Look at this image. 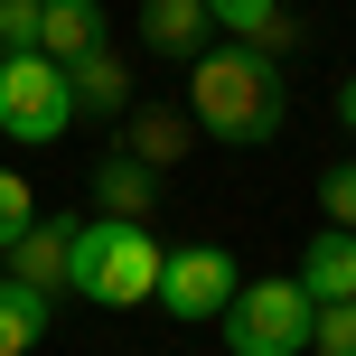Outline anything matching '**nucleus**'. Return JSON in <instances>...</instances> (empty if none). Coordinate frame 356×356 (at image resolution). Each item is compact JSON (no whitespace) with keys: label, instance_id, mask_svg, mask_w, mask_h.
<instances>
[{"label":"nucleus","instance_id":"obj_1","mask_svg":"<svg viewBox=\"0 0 356 356\" xmlns=\"http://www.w3.org/2000/svg\"><path fill=\"white\" fill-rule=\"evenodd\" d=\"M188 122L207 131V141H225V150L282 141V122H291V75H282V56L244 47V38H216V47L188 66Z\"/></svg>","mask_w":356,"mask_h":356},{"label":"nucleus","instance_id":"obj_2","mask_svg":"<svg viewBox=\"0 0 356 356\" xmlns=\"http://www.w3.org/2000/svg\"><path fill=\"white\" fill-rule=\"evenodd\" d=\"M160 263L169 244L150 225H122V216H85L75 225V263H66V291L94 309H150V291H160Z\"/></svg>","mask_w":356,"mask_h":356},{"label":"nucleus","instance_id":"obj_3","mask_svg":"<svg viewBox=\"0 0 356 356\" xmlns=\"http://www.w3.org/2000/svg\"><path fill=\"white\" fill-rule=\"evenodd\" d=\"M309 319H319V300L300 291V272H282V282H244L225 300V347L234 356H300L309 347Z\"/></svg>","mask_w":356,"mask_h":356},{"label":"nucleus","instance_id":"obj_4","mask_svg":"<svg viewBox=\"0 0 356 356\" xmlns=\"http://www.w3.org/2000/svg\"><path fill=\"white\" fill-rule=\"evenodd\" d=\"M66 131H75L66 66H56V56H0V141L47 150V141H66Z\"/></svg>","mask_w":356,"mask_h":356},{"label":"nucleus","instance_id":"obj_5","mask_svg":"<svg viewBox=\"0 0 356 356\" xmlns=\"http://www.w3.org/2000/svg\"><path fill=\"white\" fill-rule=\"evenodd\" d=\"M234 291H244V272H234V253H225V244H169L160 291H150V300H160L178 328H197V319H225Z\"/></svg>","mask_w":356,"mask_h":356},{"label":"nucleus","instance_id":"obj_6","mask_svg":"<svg viewBox=\"0 0 356 356\" xmlns=\"http://www.w3.org/2000/svg\"><path fill=\"white\" fill-rule=\"evenodd\" d=\"M0 263H10V282H29V291L56 300V291H66V263H75V216H38Z\"/></svg>","mask_w":356,"mask_h":356},{"label":"nucleus","instance_id":"obj_7","mask_svg":"<svg viewBox=\"0 0 356 356\" xmlns=\"http://www.w3.org/2000/svg\"><path fill=\"white\" fill-rule=\"evenodd\" d=\"M141 47H150V56H178V66H197V56L216 47L207 0H141Z\"/></svg>","mask_w":356,"mask_h":356},{"label":"nucleus","instance_id":"obj_8","mask_svg":"<svg viewBox=\"0 0 356 356\" xmlns=\"http://www.w3.org/2000/svg\"><path fill=\"white\" fill-rule=\"evenodd\" d=\"M207 19H216V38H244L263 56H300V19L282 0H207Z\"/></svg>","mask_w":356,"mask_h":356},{"label":"nucleus","instance_id":"obj_9","mask_svg":"<svg viewBox=\"0 0 356 356\" xmlns=\"http://www.w3.org/2000/svg\"><path fill=\"white\" fill-rule=\"evenodd\" d=\"M94 47H104V0H38V56L75 66Z\"/></svg>","mask_w":356,"mask_h":356},{"label":"nucleus","instance_id":"obj_10","mask_svg":"<svg viewBox=\"0 0 356 356\" xmlns=\"http://www.w3.org/2000/svg\"><path fill=\"white\" fill-rule=\"evenodd\" d=\"M300 291H309V300H356V234H338V225H319V234H309V244H300Z\"/></svg>","mask_w":356,"mask_h":356},{"label":"nucleus","instance_id":"obj_11","mask_svg":"<svg viewBox=\"0 0 356 356\" xmlns=\"http://www.w3.org/2000/svg\"><path fill=\"white\" fill-rule=\"evenodd\" d=\"M94 207L122 216V225H150V216H160V169H141V160H122V150H113V160L94 169Z\"/></svg>","mask_w":356,"mask_h":356},{"label":"nucleus","instance_id":"obj_12","mask_svg":"<svg viewBox=\"0 0 356 356\" xmlns=\"http://www.w3.org/2000/svg\"><path fill=\"white\" fill-rule=\"evenodd\" d=\"M188 150H197V122H188V113H160V104H150V113L122 122V160H141V169H178Z\"/></svg>","mask_w":356,"mask_h":356},{"label":"nucleus","instance_id":"obj_13","mask_svg":"<svg viewBox=\"0 0 356 356\" xmlns=\"http://www.w3.org/2000/svg\"><path fill=\"white\" fill-rule=\"evenodd\" d=\"M66 85H75V113H104V122H122V113H131V66H122V56H104V47L75 56Z\"/></svg>","mask_w":356,"mask_h":356},{"label":"nucleus","instance_id":"obj_14","mask_svg":"<svg viewBox=\"0 0 356 356\" xmlns=\"http://www.w3.org/2000/svg\"><path fill=\"white\" fill-rule=\"evenodd\" d=\"M47 319H56L47 291H29V282H10V272H0V356H29L38 338H47Z\"/></svg>","mask_w":356,"mask_h":356},{"label":"nucleus","instance_id":"obj_15","mask_svg":"<svg viewBox=\"0 0 356 356\" xmlns=\"http://www.w3.org/2000/svg\"><path fill=\"white\" fill-rule=\"evenodd\" d=\"M29 225H38V188H29L19 169H0V253H10Z\"/></svg>","mask_w":356,"mask_h":356},{"label":"nucleus","instance_id":"obj_16","mask_svg":"<svg viewBox=\"0 0 356 356\" xmlns=\"http://www.w3.org/2000/svg\"><path fill=\"white\" fill-rule=\"evenodd\" d=\"M309 356H356V300H328L309 319Z\"/></svg>","mask_w":356,"mask_h":356},{"label":"nucleus","instance_id":"obj_17","mask_svg":"<svg viewBox=\"0 0 356 356\" xmlns=\"http://www.w3.org/2000/svg\"><path fill=\"white\" fill-rule=\"evenodd\" d=\"M319 216H328L338 234H356V160H338V169L319 178Z\"/></svg>","mask_w":356,"mask_h":356},{"label":"nucleus","instance_id":"obj_18","mask_svg":"<svg viewBox=\"0 0 356 356\" xmlns=\"http://www.w3.org/2000/svg\"><path fill=\"white\" fill-rule=\"evenodd\" d=\"M0 56H38V0H0Z\"/></svg>","mask_w":356,"mask_h":356},{"label":"nucleus","instance_id":"obj_19","mask_svg":"<svg viewBox=\"0 0 356 356\" xmlns=\"http://www.w3.org/2000/svg\"><path fill=\"white\" fill-rule=\"evenodd\" d=\"M338 122H347V141H356V75L338 85Z\"/></svg>","mask_w":356,"mask_h":356}]
</instances>
